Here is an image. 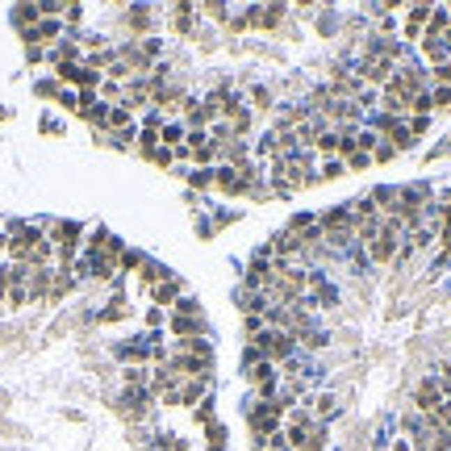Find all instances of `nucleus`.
<instances>
[{
    "label": "nucleus",
    "mask_w": 451,
    "mask_h": 451,
    "mask_svg": "<svg viewBox=\"0 0 451 451\" xmlns=\"http://www.w3.org/2000/svg\"><path fill=\"white\" fill-rule=\"evenodd\" d=\"M393 155H397V151H393V146H389V142H381V146H376V163H389V159H393Z\"/></svg>",
    "instance_id": "nucleus-37"
},
{
    "label": "nucleus",
    "mask_w": 451,
    "mask_h": 451,
    "mask_svg": "<svg viewBox=\"0 0 451 451\" xmlns=\"http://www.w3.org/2000/svg\"><path fill=\"white\" fill-rule=\"evenodd\" d=\"M184 113H188V125H192V130H201V125L213 121V113H209L201 100H184Z\"/></svg>",
    "instance_id": "nucleus-15"
},
{
    "label": "nucleus",
    "mask_w": 451,
    "mask_h": 451,
    "mask_svg": "<svg viewBox=\"0 0 451 451\" xmlns=\"http://www.w3.org/2000/svg\"><path fill=\"white\" fill-rule=\"evenodd\" d=\"M59 243V251H75V243H79V226L75 222H54L50 226V247Z\"/></svg>",
    "instance_id": "nucleus-8"
},
{
    "label": "nucleus",
    "mask_w": 451,
    "mask_h": 451,
    "mask_svg": "<svg viewBox=\"0 0 451 451\" xmlns=\"http://www.w3.org/2000/svg\"><path fill=\"white\" fill-rule=\"evenodd\" d=\"M368 163H372V159H368L364 151H356V155H347V159H343V167H347V171H364Z\"/></svg>",
    "instance_id": "nucleus-25"
},
{
    "label": "nucleus",
    "mask_w": 451,
    "mask_h": 451,
    "mask_svg": "<svg viewBox=\"0 0 451 451\" xmlns=\"http://www.w3.org/2000/svg\"><path fill=\"white\" fill-rule=\"evenodd\" d=\"M159 142H163V146H184V142H188V125H180V121L163 125V130H159Z\"/></svg>",
    "instance_id": "nucleus-16"
},
{
    "label": "nucleus",
    "mask_w": 451,
    "mask_h": 451,
    "mask_svg": "<svg viewBox=\"0 0 451 451\" xmlns=\"http://www.w3.org/2000/svg\"><path fill=\"white\" fill-rule=\"evenodd\" d=\"M176 397H180V406H201L205 402V381H180Z\"/></svg>",
    "instance_id": "nucleus-13"
},
{
    "label": "nucleus",
    "mask_w": 451,
    "mask_h": 451,
    "mask_svg": "<svg viewBox=\"0 0 451 451\" xmlns=\"http://www.w3.org/2000/svg\"><path fill=\"white\" fill-rule=\"evenodd\" d=\"M180 289H184L180 280H163V284L155 289V305H171V301L180 297Z\"/></svg>",
    "instance_id": "nucleus-19"
},
{
    "label": "nucleus",
    "mask_w": 451,
    "mask_h": 451,
    "mask_svg": "<svg viewBox=\"0 0 451 451\" xmlns=\"http://www.w3.org/2000/svg\"><path fill=\"white\" fill-rule=\"evenodd\" d=\"M247 109H251V113H272V92H268L263 84H255V88L247 92Z\"/></svg>",
    "instance_id": "nucleus-14"
},
{
    "label": "nucleus",
    "mask_w": 451,
    "mask_h": 451,
    "mask_svg": "<svg viewBox=\"0 0 451 451\" xmlns=\"http://www.w3.org/2000/svg\"><path fill=\"white\" fill-rule=\"evenodd\" d=\"M406 125H410V134H414V138H422V134H427V117H410Z\"/></svg>",
    "instance_id": "nucleus-36"
},
{
    "label": "nucleus",
    "mask_w": 451,
    "mask_h": 451,
    "mask_svg": "<svg viewBox=\"0 0 451 451\" xmlns=\"http://www.w3.org/2000/svg\"><path fill=\"white\" fill-rule=\"evenodd\" d=\"M276 276H272V263H268V255H259V259H251V268H247V289H259V293H268V284H272Z\"/></svg>",
    "instance_id": "nucleus-7"
},
{
    "label": "nucleus",
    "mask_w": 451,
    "mask_h": 451,
    "mask_svg": "<svg viewBox=\"0 0 451 451\" xmlns=\"http://www.w3.org/2000/svg\"><path fill=\"white\" fill-rule=\"evenodd\" d=\"M435 84H439V88H451V59L443 67H435Z\"/></svg>",
    "instance_id": "nucleus-31"
},
{
    "label": "nucleus",
    "mask_w": 451,
    "mask_h": 451,
    "mask_svg": "<svg viewBox=\"0 0 451 451\" xmlns=\"http://www.w3.org/2000/svg\"><path fill=\"white\" fill-rule=\"evenodd\" d=\"M431 13H435L431 4H414V8H410V17H406V38H410V42L422 33V25L431 21Z\"/></svg>",
    "instance_id": "nucleus-12"
},
{
    "label": "nucleus",
    "mask_w": 451,
    "mask_h": 451,
    "mask_svg": "<svg viewBox=\"0 0 451 451\" xmlns=\"http://www.w3.org/2000/svg\"><path fill=\"white\" fill-rule=\"evenodd\" d=\"M188 155H192V159H197V163H213V159H217V151H213V146H209V142H205V146H192V151H188Z\"/></svg>",
    "instance_id": "nucleus-27"
},
{
    "label": "nucleus",
    "mask_w": 451,
    "mask_h": 451,
    "mask_svg": "<svg viewBox=\"0 0 451 451\" xmlns=\"http://www.w3.org/2000/svg\"><path fill=\"white\" fill-rule=\"evenodd\" d=\"M422 54H427V59H431V63H439V67H443V63H448V46H443V42H422Z\"/></svg>",
    "instance_id": "nucleus-22"
},
{
    "label": "nucleus",
    "mask_w": 451,
    "mask_h": 451,
    "mask_svg": "<svg viewBox=\"0 0 451 451\" xmlns=\"http://www.w3.org/2000/svg\"><path fill=\"white\" fill-rule=\"evenodd\" d=\"M376 146H381V134H376V130H360V134H356V151L368 155V151H376Z\"/></svg>",
    "instance_id": "nucleus-21"
},
{
    "label": "nucleus",
    "mask_w": 451,
    "mask_h": 451,
    "mask_svg": "<svg viewBox=\"0 0 451 451\" xmlns=\"http://www.w3.org/2000/svg\"><path fill=\"white\" fill-rule=\"evenodd\" d=\"M100 96H105V105H113V100H121V88L109 79V84H100Z\"/></svg>",
    "instance_id": "nucleus-30"
},
{
    "label": "nucleus",
    "mask_w": 451,
    "mask_h": 451,
    "mask_svg": "<svg viewBox=\"0 0 451 451\" xmlns=\"http://www.w3.org/2000/svg\"><path fill=\"white\" fill-rule=\"evenodd\" d=\"M8 301H13V305H25V301H29L25 284H13V289H8Z\"/></svg>",
    "instance_id": "nucleus-32"
},
{
    "label": "nucleus",
    "mask_w": 451,
    "mask_h": 451,
    "mask_svg": "<svg viewBox=\"0 0 451 451\" xmlns=\"http://www.w3.org/2000/svg\"><path fill=\"white\" fill-rule=\"evenodd\" d=\"M280 406L276 402H251V410H247V427H251V435L255 439H268V435H276L280 431Z\"/></svg>",
    "instance_id": "nucleus-3"
},
{
    "label": "nucleus",
    "mask_w": 451,
    "mask_h": 451,
    "mask_svg": "<svg viewBox=\"0 0 451 451\" xmlns=\"http://www.w3.org/2000/svg\"><path fill=\"white\" fill-rule=\"evenodd\" d=\"M439 402H443V389H439V381H435V376H427V381L414 389V414H422V418H427V414H435V410H439Z\"/></svg>",
    "instance_id": "nucleus-4"
},
{
    "label": "nucleus",
    "mask_w": 451,
    "mask_h": 451,
    "mask_svg": "<svg viewBox=\"0 0 451 451\" xmlns=\"http://www.w3.org/2000/svg\"><path fill=\"white\" fill-rule=\"evenodd\" d=\"M213 184H217L222 192H234V197H238V192H251V188L243 184V176H238L234 167H217V171H213Z\"/></svg>",
    "instance_id": "nucleus-10"
},
{
    "label": "nucleus",
    "mask_w": 451,
    "mask_h": 451,
    "mask_svg": "<svg viewBox=\"0 0 451 451\" xmlns=\"http://www.w3.org/2000/svg\"><path fill=\"white\" fill-rule=\"evenodd\" d=\"M431 105L435 109H451V88H435L431 92Z\"/></svg>",
    "instance_id": "nucleus-29"
},
{
    "label": "nucleus",
    "mask_w": 451,
    "mask_h": 451,
    "mask_svg": "<svg viewBox=\"0 0 451 451\" xmlns=\"http://www.w3.org/2000/svg\"><path fill=\"white\" fill-rule=\"evenodd\" d=\"M251 385L259 389V402H272V393H276V364L259 360V364L251 368Z\"/></svg>",
    "instance_id": "nucleus-6"
},
{
    "label": "nucleus",
    "mask_w": 451,
    "mask_h": 451,
    "mask_svg": "<svg viewBox=\"0 0 451 451\" xmlns=\"http://www.w3.org/2000/svg\"><path fill=\"white\" fill-rule=\"evenodd\" d=\"M192 17H197L192 4H176V8H171V29H176V33H188V29H192Z\"/></svg>",
    "instance_id": "nucleus-18"
},
{
    "label": "nucleus",
    "mask_w": 451,
    "mask_h": 451,
    "mask_svg": "<svg viewBox=\"0 0 451 451\" xmlns=\"http://www.w3.org/2000/svg\"><path fill=\"white\" fill-rule=\"evenodd\" d=\"M343 171H347V167H343V159H326V163H322V176H318V180H339Z\"/></svg>",
    "instance_id": "nucleus-24"
},
{
    "label": "nucleus",
    "mask_w": 451,
    "mask_h": 451,
    "mask_svg": "<svg viewBox=\"0 0 451 451\" xmlns=\"http://www.w3.org/2000/svg\"><path fill=\"white\" fill-rule=\"evenodd\" d=\"M121 381H125V389H142V385H146V372H142V368H125Z\"/></svg>",
    "instance_id": "nucleus-26"
},
{
    "label": "nucleus",
    "mask_w": 451,
    "mask_h": 451,
    "mask_svg": "<svg viewBox=\"0 0 451 451\" xmlns=\"http://www.w3.org/2000/svg\"><path fill=\"white\" fill-rule=\"evenodd\" d=\"M280 17H284V4H268V8H251V13H247V21H251L255 29H272Z\"/></svg>",
    "instance_id": "nucleus-9"
},
{
    "label": "nucleus",
    "mask_w": 451,
    "mask_h": 451,
    "mask_svg": "<svg viewBox=\"0 0 451 451\" xmlns=\"http://www.w3.org/2000/svg\"><path fill=\"white\" fill-rule=\"evenodd\" d=\"M335 393H314L309 397V414H314V422H330L335 418Z\"/></svg>",
    "instance_id": "nucleus-11"
},
{
    "label": "nucleus",
    "mask_w": 451,
    "mask_h": 451,
    "mask_svg": "<svg viewBox=\"0 0 451 451\" xmlns=\"http://www.w3.org/2000/svg\"><path fill=\"white\" fill-rule=\"evenodd\" d=\"M247 335H251V339L263 335V318H259V314H247Z\"/></svg>",
    "instance_id": "nucleus-33"
},
{
    "label": "nucleus",
    "mask_w": 451,
    "mask_h": 451,
    "mask_svg": "<svg viewBox=\"0 0 451 451\" xmlns=\"http://www.w3.org/2000/svg\"><path fill=\"white\" fill-rule=\"evenodd\" d=\"M188 184H192V188H209V184H213V171H209V167H201V171H192V176H188Z\"/></svg>",
    "instance_id": "nucleus-28"
},
{
    "label": "nucleus",
    "mask_w": 451,
    "mask_h": 451,
    "mask_svg": "<svg viewBox=\"0 0 451 451\" xmlns=\"http://www.w3.org/2000/svg\"><path fill=\"white\" fill-rule=\"evenodd\" d=\"M255 347L268 364H289V356L297 351V339L289 330H268L263 326V335H255Z\"/></svg>",
    "instance_id": "nucleus-2"
},
{
    "label": "nucleus",
    "mask_w": 451,
    "mask_h": 451,
    "mask_svg": "<svg viewBox=\"0 0 451 451\" xmlns=\"http://www.w3.org/2000/svg\"><path fill=\"white\" fill-rule=\"evenodd\" d=\"M397 251H402V238H393V234H385V230L368 243V259H372V263H381V268H385V263H393V259H397Z\"/></svg>",
    "instance_id": "nucleus-5"
},
{
    "label": "nucleus",
    "mask_w": 451,
    "mask_h": 451,
    "mask_svg": "<svg viewBox=\"0 0 451 451\" xmlns=\"http://www.w3.org/2000/svg\"><path fill=\"white\" fill-rule=\"evenodd\" d=\"M197 422H205V427L213 422V402H209V397L201 402V410H197Z\"/></svg>",
    "instance_id": "nucleus-34"
},
{
    "label": "nucleus",
    "mask_w": 451,
    "mask_h": 451,
    "mask_svg": "<svg viewBox=\"0 0 451 451\" xmlns=\"http://www.w3.org/2000/svg\"><path fill=\"white\" fill-rule=\"evenodd\" d=\"M142 280H146V284H163V280H167V268H159V263H142Z\"/></svg>",
    "instance_id": "nucleus-23"
},
{
    "label": "nucleus",
    "mask_w": 451,
    "mask_h": 451,
    "mask_svg": "<svg viewBox=\"0 0 451 451\" xmlns=\"http://www.w3.org/2000/svg\"><path fill=\"white\" fill-rule=\"evenodd\" d=\"M201 13H205V17H217V21H226V4H201Z\"/></svg>",
    "instance_id": "nucleus-35"
},
{
    "label": "nucleus",
    "mask_w": 451,
    "mask_h": 451,
    "mask_svg": "<svg viewBox=\"0 0 451 451\" xmlns=\"http://www.w3.org/2000/svg\"><path fill=\"white\" fill-rule=\"evenodd\" d=\"M318 226H322V238H326L330 247H347V243L356 238V213H351V205L326 209V213L318 217Z\"/></svg>",
    "instance_id": "nucleus-1"
},
{
    "label": "nucleus",
    "mask_w": 451,
    "mask_h": 451,
    "mask_svg": "<svg viewBox=\"0 0 451 451\" xmlns=\"http://www.w3.org/2000/svg\"><path fill=\"white\" fill-rule=\"evenodd\" d=\"M322 155H339V130H322L318 134V142H314Z\"/></svg>",
    "instance_id": "nucleus-20"
},
{
    "label": "nucleus",
    "mask_w": 451,
    "mask_h": 451,
    "mask_svg": "<svg viewBox=\"0 0 451 451\" xmlns=\"http://www.w3.org/2000/svg\"><path fill=\"white\" fill-rule=\"evenodd\" d=\"M13 21L21 25V33H29V29H33V25L42 21V13H38V4H21V8L13 13Z\"/></svg>",
    "instance_id": "nucleus-17"
}]
</instances>
